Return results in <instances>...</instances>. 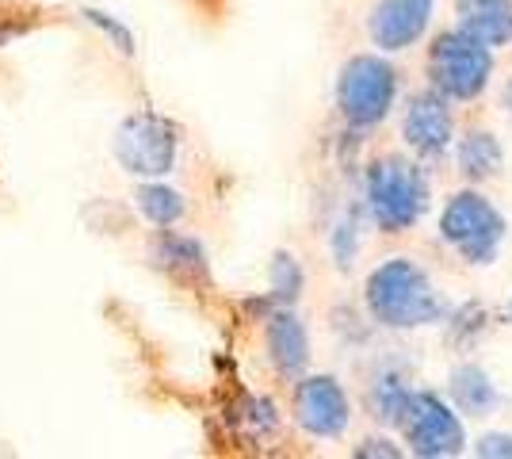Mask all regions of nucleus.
<instances>
[{
    "label": "nucleus",
    "mask_w": 512,
    "mask_h": 459,
    "mask_svg": "<svg viewBox=\"0 0 512 459\" xmlns=\"http://www.w3.org/2000/svg\"><path fill=\"white\" fill-rule=\"evenodd\" d=\"M150 257L165 272H172L176 280H184V284H203L207 280V253H203V245L188 234H176L172 226H165L150 245Z\"/></svg>",
    "instance_id": "13"
},
{
    "label": "nucleus",
    "mask_w": 512,
    "mask_h": 459,
    "mask_svg": "<svg viewBox=\"0 0 512 459\" xmlns=\"http://www.w3.org/2000/svg\"><path fill=\"white\" fill-rule=\"evenodd\" d=\"M455 161H459V173L467 180H490V176L501 173L505 150H501V142L490 131H467L459 138Z\"/></svg>",
    "instance_id": "15"
},
{
    "label": "nucleus",
    "mask_w": 512,
    "mask_h": 459,
    "mask_svg": "<svg viewBox=\"0 0 512 459\" xmlns=\"http://www.w3.org/2000/svg\"><path fill=\"white\" fill-rule=\"evenodd\" d=\"M264 341H268V356H272L279 375L299 379L306 372V364H310V333H306V326H302L299 314L291 306H279L276 314H268Z\"/></svg>",
    "instance_id": "11"
},
{
    "label": "nucleus",
    "mask_w": 512,
    "mask_h": 459,
    "mask_svg": "<svg viewBox=\"0 0 512 459\" xmlns=\"http://www.w3.org/2000/svg\"><path fill=\"white\" fill-rule=\"evenodd\" d=\"M27 27H31V20H20V23H4V20H0V46L12 43V39H20Z\"/></svg>",
    "instance_id": "22"
},
{
    "label": "nucleus",
    "mask_w": 512,
    "mask_h": 459,
    "mask_svg": "<svg viewBox=\"0 0 512 459\" xmlns=\"http://www.w3.org/2000/svg\"><path fill=\"white\" fill-rule=\"evenodd\" d=\"M302 284H306V276H302V264L295 261V253H276L272 268H268V291H272V299L279 306H295L302 295Z\"/></svg>",
    "instance_id": "18"
},
{
    "label": "nucleus",
    "mask_w": 512,
    "mask_h": 459,
    "mask_svg": "<svg viewBox=\"0 0 512 459\" xmlns=\"http://www.w3.org/2000/svg\"><path fill=\"white\" fill-rule=\"evenodd\" d=\"M409 402V383H402L398 375H379L375 387H371V410H375V421L383 425H398L402 414H406Z\"/></svg>",
    "instance_id": "17"
},
{
    "label": "nucleus",
    "mask_w": 512,
    "mask_h": 459,
    "mask_svg": "<svg viewBox=\"0 0 512 459\" xmlns=\"http://www.w3.org/2000/svg\"><path fill=\"white\" fill-rule=\"evenodd\" d=\"M474 452L482 459H512V433H486L474 444Z\"/></svg>",
    "instance_id": "20"
},
{
    "label": "nucleus",
    "mask_w": 512,
    "mask_h": 459,
    "mask_svg": "<svg viewBox=\"0 0 512 459\" xmlns=\"http://www.w3.org/2000/svg\"><path fill=\"white\" fill-rule=\"evenodd\" d=\"M134 207H138V215L157 226V230H165V226H176V222L184 219V211H188V203L184 196L169 188L165 180H146L138 192H134Z\"/></svg>",
    "instance_id": "16"
},
{
    "label": "nucleus",
    "mask_w": 512,
    "mask_h": 459,
    "mask_svg": "<svg viewBox=\"0 0 512 459\" xmlns=\"http://www.w3.org/2000/svg\"><path fill=\"white\" fill-rule=\"evenodd\" d=\"M176 153H180V134L157 111H134L115 131V161L130 176L165 180L176 169Z\"/></svg>",
    "instance_id": "6"
},
{
    "label": "nucleus",
    "mask_w": 512,
    "mask_h": 459,
    "mask_svg": "<svg viewBox=\"0 0 512 459\" xmlns=\"http://www.w3.org/2000/svg\"><path fill=\"white\" fill-rule=\"evenodd\" d=\"M398 96V73L383 54H356L337 77V108L352 127L383 123Z\"/></svg>",
    "instance_id": "5"
},
{
    "label": "nucleus",
    "mask_w": 512,
    "mask_h": 459,
    "mask_svg": "<svg viewBox=\"0 0 512 459\" xmlns=\"http://www.w3.org/2000/svg\"><path fill=\"white\" fill-rule=\"evenodd\" d=\"M81 16H85L88 23H96V27L104 31L107 39H111V46H115L119 54H127V58L134 54V35H130V31L119 20H111V16H107V12H100V8H85Z\"/></svg>",
    "instance_id": "19"
},
{
    "label": "nucleus",
    "mask_w": 512,
    "mask_h": 459,
    "mask_svg": "<svg viewBox=\"0 0 512 459\" xmlns=\"http://www.w3.org/2000/svg\"><path fill=\"white\" fill-rule=\"evenodd\" d=\"M363 299L371 318L386 329H421L444 318V303L428 272L409 257H390L383 261L363 287Z\"/></svg>",
    "instance_id": "1"
},
{
    "label": "nucleus",
    "mask_w": 512,
    "mask_h": 459,
    "mask_svg": "<svg viewBox=\"0 0 512 459\" xmlns=\"http://www.w3.org/2000/svg\"><path fill=\"white\" fill-rule=\"evenodd\" d=\"M363 203L383 234H406L425 215L428 180L406 157H379L363 180Z\"/></svg>",
    "instance_id": "2"
},
{
    "label": "nucleus",
    "mask_w": 512,
    "mask_h": 459,
    "mask_svg": "<svg viewBox=\"0 0 512 459\" xmlns=\"http://www.w3.org/2000/svg\"><path fill=\"white\" fill-rule=\"evenodd\" d=\"M295 421L306 437L337 440L352 421V402L333 375H306L295 387Z\"/></svg>",
    "instance_id": "8"
},
{
    "label": "nucleus",
    "mask_w": 512,
    "mask_h": 459,
    "mask_svg": "<svg viewBox=\"0 0 512 459\" xmlns=\"http://www.w3.org/2000/svg\"><path fill=\"white\" fill-rule=\"evenodd\" d=\"M436 0H379L367 16V35L383 54L409 50L432 23Z\"/></svg>",
    "instance_id": "10"
},
{
    "label": "nucleus",
    "mask_w": 512,
    "mask_h": 459,
    "mask_svg": "<svg viewBox=\"0 0 512 459\" xmlns=\"http://www.w3.org/2000/svg\"><path fill=\"white\" fill-rule=\"evenodd\" d=\"M505 234H509L505 215L474 188L455 192L440 215V238L448 241L467 264H493Z\"/></svg>",
    "instance_id": "4"
},
{
    "label": "nucleus",
    "mask_w": 512,
    "mask_h": 459,
    "mask_svg": "<svg viewBox=\"0 0 512 459\" xmlns=\"http://www.w3.org/2000/svg\"><path fill=\"white\" fill-rule=\"evenodd\" d=\"M402 134H406V146L417 157H444L455 142V119H451L448 96H440L436 88L409 96Z\"/></svg>",
    "instance_id": "9"
},
{
    "label": "nucleus",
    "mask_w": 512,
    "mask_h": 459,
    "mask_svg": "<svg viewBox=\"0 0 512 459\" xmlns=\"http://www.w3.org/2000/svg\"><path fill=\"white\" fill-rule=\"evenodd\" d=\"M409 452L421 459H451L467 452L463 414L432 391H409L406 414L398 421Z\"/></svg>",
    "instance_id": "7"
},
{
    "label": "nucleus",
    "mask_w": 512,
    "mask_h": 459,
    "mask_svg": "<svg viewBox=\"0 0 512 459\" xmlns=\"http://www.w3.org/2000/svg\"><path fill=\"white\" fill-rule=\"evenodd\" d=\"M509 322H512V299H509Z\"/></svg>",
    "instance_id": "24"
},
{
    "label": "nucleus",
    "mask_w": 512,
    "mask_h": 459,
    "mask_svg": "<svg viewBox=\"0 0 512 459\" xmlns=\"http://www.w3.org/2000/svg\"><path fill=\"white\" fill-rule=\"evenodd\" d=\"M459 31L486 46H505L512 39V0H455Z\"/></svg>",
    "instance_id": "12"
},
{
    "label": "nucleus",
    "mask_w": 512,
    "mask_h": 459,
    "mask_svg": "<svg viewBox=\"0 0 512 459\" xmlns=\"http://www.w3.org/2000/svg\"><path fill=\"white\" fill-rule=\"evenodd\" d=\"M428 77L440 96L455 104L478 100L493 77V46L470 39L467 31H444L428 50Z\"/></svg>",
    "instance_id": "3"
},
{
    "label": "nucleus",
    "mask_w": 512,
    "mask_h": 459,
    "mask_svg": "<svg viewBox=\"0 0 512 459\" xmlns=\"http://www.w3.org/2000/svg\"><path fill=\"white\" fill-rule=\"evenodd\" d=\"M505 111H509V119H512V77H509V85H505Z\"/></svg>",
    "instance_id": "23"
},
{
    "label": "nucleus",
    "mask_w": 512,
    "mask_h": 459,
    "mask_svg": "<svg viewBox=\"0 0 512 459\" xmlns=\"http://www.w3.org/2000/svg\"><path fill=\"white\" fill-rule=\"evenodd\" d=\"M356 456H383V459H398L402 456V448H394V444H390V440L386 437H367L360 444V448H356Z\"/></svg>",
    "instance_id": "21"
},
{
    "label": "nucleus",
    "mask_w": 512,
    "mask_h": 459,
    "mask_svg": "<svg viewBox=\"0 0 512 459\" xmlns=\"http://www.w3.org/2000/svg\"><path fill=\"white\" fill-rule=\"evenodd\" d=\"M448 398L463 417H490V414H497V406H501V391L493 387V379L486 375V368H478V364H459V368H451Z\"/></svg>",
    "instance_id": "14"
}]
</instances>
